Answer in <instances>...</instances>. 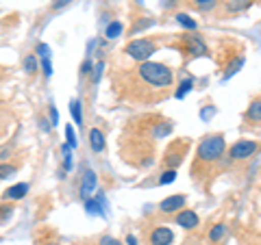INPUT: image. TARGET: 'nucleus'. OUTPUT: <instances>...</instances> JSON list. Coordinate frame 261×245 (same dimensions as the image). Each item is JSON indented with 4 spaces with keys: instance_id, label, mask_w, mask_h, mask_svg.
Instances as JSON below:
<instances>
[{
    "instance_id": "28",
    "label": "nucleus",
    "mask_w": 261,
    "mask_h": 245,
    "mask_svg": "<svg viewBox=\"0 0 261 245\" xmlns=\"http://www.w3.org/2000/svg\"><path fill=\"white\" fill-rule=\"evenodd\" d=\"M174 176H176V171H161L157 182H159V185H170V182L174 180Z\"/></svg>"
},
{
    "instance_id": "16",
    "label": "nucleus",
    "mask_w": 261,
    "mask_h": 245,
    "mask_svg": "<svg viewBox=\"0 0 261 245\" xmlns=\"http://www.w3.org/2000/svg\"><path fill=\"white\" fill-rule=\"evenodd\" d=\"M85 208H87V213H92V215H105V210H107V200H105V195H96V198L92 200H85Z\"/></svg>"
},
{
    "instance_id": "12",
    "label": "nucleus",
    "mask_w": 261,
    "mask_h": 245,
    "mask_svg": "<svg viewBox=\"0 0 261 245\" xmlns=\"http://www.w3.org/2000/svg\"><path fill=\"white\" fill-rule=\"evenodd\" d=\"M185 202H187L185 193H174V195H170V198H166L159 204V213L161 215H176L178 210L185 208Z\"/></svg>"
},
{
    "instance_id": "37",
    "label": "nucleus",
    "mask_w": 261,
    "mask_h": 245,
    "mask_svg": "<svg viewBox=\"0 0 261 245\" xmlns=\"http://www.w3.org/2000/svg\"><path fill=\"white\" fill-rule=\"evenodd\" d=\"M42 245H61V243H57V241H44Z\"/></svg>"
},
{
    "instance_id": "22",
    "label": "nucleus",
    "mask_w": 261,
    "mask_h": 245,
    "mask_svg": "<svg viewBox=\"0 0 261 245\" xmlns=\"http://www.w3.org/2000/svg\"><path fill=\"white\" fill-rule=\"evenodd\" d=\"M15 171H18V165H13V163H0V180L11 178Z\"/></svg>"
},
{
    "instance_id": "30",
    "label": "nucleus",
    "mask_w": 261,
    "mask_h": 245,
    "mask_svg": "<svg viewBox=\"0 0 261 245\" xmlns=\"http://www.w3.org/2000/svg\"><path fill=\"white\" fill-rule=\"evenodd\" d=\"M98 245H122L116 236H109V234H105V236H100L98 239Z\"/></svg>"
},
{
    "instance_id": "2",
    "label": "nucleus",
    "mask_w": 261,
    "mask_h": 245,
    "mask_svg": "<svg viewBox=\"0 0 261 245\" xmlns=\"http://www.w3.org/2000/svg\"><path fill=\"white\" fill-rule=\"evenodd\" d=\"M174 130V121L157 111L140 113L130 117L122 128L118 152L126 165L135 169H148L157 161L159 143Z\"/></svg>"
},
{
    "instance_id": "24",
    "label": "nucleus",
    "mask_w": 261,
    "mask_h": 245,
    "mask_svg": "<svg viewBox=\"0 0 261 245\" xmlns=\"http://www.w3.org/2000/svg\"><path fill=\"white\" fill-rule=\"evenodd\" d=\"M70 111H72V117H74V121L81 126L83 124V111H81V102L79 100H72L70 102Z\"/></svg>"
},
{
    "instance_id": "39",
    "label": "nucleus",
    "mask_w": 261,
    "mask_h": 245,
    "mask_svg": "<svg viewBox=\"0 0 261 245\" xmlns=\"http://www.w3.org/2000/svg\"><path fill=\"white\" fill-rule=\"evenodd\" d=\"M5 135V130H3V126H0V137H3Z\"/></svg>"
},
{
    "instance_id": "5",
    "label": "nucleus",
    "mask_w": 261,
    "mask_h": 245,
    "mask_svg": "<svg viewBox=\"0 0 261 245\" xmlns=\"http://www.w3.org/2000/svg\"><path fill=\"white\" fill-rule=\"evenodd\" d=\"M261 152V139H252V137H242L235 143H231L226 148L224 154V171H233V169H244L248 163L259 157Z\"/></svg>"
},
{
    "instance_id": "20",
    "label": "nucleus",
    "mask_w": 261,
    "mask_h": 245,
    "mask_svg": "<svg viewBox=\"0 0 261 245\" xmlns=\"http://www.w3.org/2000/svg\"><path fill=\"white\" fill-rule=\"evenodd\" d=\"M224 234H226V224H216L209 230V243L211 245H218L220 241L224 239Z\"/></svg>"
},
{
    "instance_id": "4",
    "label": "nucleus",
    "mask_w": 261,
    "mask_h": 245,
    "mask_svg": "<svg viewBox=\"0 0 261 245\" xmlns=\"http://www.w3.org/2000/svg\"><path fill=\"white\" fill-rule=\"evenodd\" d=\"M216 54H218L216 61L220 65V70H222L224 80L235 76L244 68V63H246V48L238 39H222Z\"/></svg>"
},
{
    "instance_id": "6",
    "label": "nucleus",
    "mask_w": 261,
    "mask_h": 245,
    "mask_svg": "<svg viewBox=\"0 0 261 245\" xmlns=\"http://www.w3.org/2000/svg\"><path fill=\"white\" fill-rule=\"evenodd\" d=\"M174 39L170 42L168 46L174 48V50L183 56L185 61H192V59H200V56H209L211 50L205 42V37L198 35V33H181V35H172Z\"/></svg>"
},
{
    "instance_id": "13",
    "label": "nucleus",
    "mask_w": 261,
    "mask_h": 245,
    "mask_svg": "<svg viewBox=\"0 0 261 245\" xmlns=\"http://www.w3.org/2000/svg\"><path fill=\"white\" fill-rule=\"evenodd\" d=\"M174 224L181 226V228H185V230H194V228H198L200 217H198V213H196V210L183 208V210H178V213L174 215Z\"/></svg>"
},
{
    "instance_id": "17",
    "label": "nucleus",
    "mask_w": 261,
    "mask_h": 245,
    "mask_svg": "<svg viewBox=\"0 0 261 245\" xmlns=\"http://www.w3.org/2000/svg\"><path fill=\"white\" fill-rule=\"evenodd\" d=\"M220 3L222 0H187V5L192 7L194 11H198V13H211V11H216Z\"/></svg>"
},
{
    "instance_id": "27",
    "label": "nucleus",
    "mask_w": 261,
    "mask_h": 245,
    "mask_svg": "<svg viewBox=\"0 0 261 245\" xmlns=\"http://www.w3.org/2000/svg\"><path fill=\"white\" fill-rule=\"evenodd\" d=\"M176 22L181 24V26H185L187 30H196V22L190 18V15H185V13H178V15H176Z\"/></svg>"
},
{
    "instance_id": "33",
    "label": "nucleus",
    "mask_w": 261,
    "mask_h": 245,
    "mask_svg": "<svg viewBox=\"0 0 261 245\" xmlns=\"http://www.w3.org/2000/svg\"><path fill=\"white\" fill-rule=\"evenodd\" d=\"M89 72H94V70H92V61L85 59V61H83V65H81V76H83V78H85V76H89Z\"/></svg>"
},
{
    "instance_id": "31",
    "label": "nucleus",
    "mask_w": 261,
    "mask_h": 245,
    "mask_svg": "<svg viewBox=\"0 0 261 245\" xmlns=\"http://www.w3.org/2000/svg\"><path fill=\"white\" fill-rule=\"evenodd\" d=\"M190 89H192V80H185V83L178 85V91H176L174 96H176V98H183L187 91H190Z\"/></svg>"
},
{
    "instance_id": "32",
    "label": "nucleus",
    "mask_w": 261,
    "mask_h": 245,
    "mask_svg": "<svg viewBox=\"0 0 261 245\" xmlns=\"http://www.w3.org/2000/svg\"><path fill=\"white\" fill-rule=\"evenodd\" d=\"M72 3V0H53L50 3V11H59V9H63V7H68Z\"/></svg>"
},
{
    "instance_id": "8",
    "label": "nucleus",
    "mask_w": 261,
    "mask_h": 245,
    "mask_svg": "<svg viewBox=\"0 0 261 245\" xmlns=\"http://www.w3.org/2000/svg\"><path fill=\"white\" fill-rule=\"evenodd\" d=\"M161 46V35L157 37H140V39H133L124 46V54L130 56L133 61L137 63H144V61H150V56L159 50Z\"/></svg>"
},
{
    "instance_id": "29",
    "label": "nucleus",
    "mask_w": 261,
    "mask_h": 245,
    "mask_svg": "<svg viewBox=\"0 0 261 245\" xmlns=\"http://www.w3.org/2000/svg\"><path fill=\"white\" fill-rule=\"evenodd\" d=\"M65 139H68L70 148H76V137H74V130H72V126H65Z\"/></svg>"
},
{
    "instance_id": "14",
    "label": "nucleus",
    "mask_w": 261,
    "mask_h": 245,
    "mask_svg": "<svg viewBox=\"0 0 261 245\" xmlns=\"http://www.w3.org/2000/svg\"><path fill=\"white\" fill-rule=\"evenodd\" d=\"M96 185H98V176H96V171L87 169L85 174H83V178H81V189H79L81 200H89V198H92V193L96 191Z\"/></svg>"
},
{
    "instance_id": "23",
    "label": "nucleus",
    "mask_w": 261,
    "mask_h": 245,
    "mask_svg": "<svg viewBox=\"0 0 261 245\" xmlns=\"http://www.w3.org/2000/svg\"><path fill=\"white\" fill-rule=\"evenodd\" d=\"M13 210H15L13 202H3V204H0V224H5L7 219L13 215Z\"/></svg>"
},
{
    "instance_id": "11",
    "label": "nucleus",
    "mask_w": 261,
    "mask_h": 245,
    "mask_svg": "<svg viewBox=\"0 0 261 245\" xmlns=\"http://www.w3.org/2000/svg\"><path fill=\"white\" fill-rule=\"evenodd\" d=\"M257 0H222L220 3V15L222 18H231V15H240L244 11H248Z\"/></svg>"
},
{
    "instance_id": "1",
    "label": "nucleus",
    "mask_w": 261,
    "mask_h": 245,
    "mask_svg": "<svg viewBox=\"0 0 261 245\" xmlns=\"http://www.w3.org/2000/svg\"><path fill=\"white\" fill-rule=\"evenodd\" d=\"M111 89L122 102L137 104V107H154L172 94L174 70L157 61L120 68L111 72Z\"/></svg>"
},
{
    "instance_id": "9",
    "label": "nucleus",
    "mask_w": 261,
    "mask_h": 245,
    "mask_svg": "<svg viewBox=\"0 0 261 245\" xmlns=\"http://www.w3.org/2000/svg\"><path fill=\"white\" fill-rule=\"evenodd\" d=\"M242 130L244 133H252V130H261V91L255 94L248 100V107L242 113Z\"/></svg>"
},
{
    "instance_id": "26",
    "label": "nucleus",
    "mask_w": 261,
    "mask_h": 245,
    "mask_svg": "<svg viewBox=\"0 0 261 245\" xmlns=\"http://www.w3.org/2000/svg\"><path fill=\"white\" fill-rule=\"evenodd\" d=\"M152 24H154L152 18H142L140 22H135L133 26H130V33L135 35V33H140V30H144V28H148V26H152Z\"/></svg>"
},
{
    "instance_id": "18",
    "label": "nucleus",
    "mask_w": 261,
    "mask_h": 245,
    "mask_svg": "<svg viewBox=\"0 0 261 245\" xmlns=\"http://www.w3.org/2000/svg\"><path fill=\"white\" fill-rule=\"evenodd\" d=\"M89 145H92V150L96 154H100L105 150V135L100 128H92L89 130Z\"/></svg>"
},
{
    "instance_id": "38",
    "label": "nucleus",
    "mask_w": 261,
    "mask_h": 245,
    "mask_svg": "<svg viewBox=\"0 0 261 245\" xmlns=\"http://www.w3.org/2000/svg\"><path fill=\"white\" fill-rule=\"evenodd\" d=\"M3 76H5V70H3V68H0V80H3Z\"/></svg>"
},
{
    "instance_id": "34",
    "label": "nucleus",
    "mask_w": 261,
    "mask_h": 245,
    "mask_svg": "<svg viewBox=\"0 0 261 245\" xmlns=\"http://www.w3.org/2000/svg\"><path fill=\"white\" fill-rule=\"evenodd\" d=\"M161 5H163V9H172L176 5V0H161Z\"/></svg>"
},
{
    "instance_id": "19",
    "label": "nucleus",
    "mask_w": 261,
    "mask_h": 245,
    "mask_svg": "<svg viewBox=\"0 0 261 245\" xmlns=\"http://www.w3.org/2000/svg\"><path fill=\"white\" fill-rule=\"evenodd\" d=\"M37 52H39V61H42L44 74L50 76V74H53V68H50V54H48V46H46V44H39V46H37Z\"/></svg>"
},
{
    "instance_id": "36",
    "label": "nucleus",
    "mask_w": 261,
    "mask_h": 245,
    "mask_svg": "<svg viewBox=\"0 0 261 245\" xmlns=\"http://www.w3.org/2000/svg\"><path fill=\"white\" fill-rule=\"evenodd\" d=\"M50 117H53V124H57V111H55V107H50Z\"/></svg>"
},
{
    "instance_id": "7",
    "label": "nucleus",
    "mask_w": 261,
    "mask_h": 245,
    "mask_svg": "<svg viewBox=\"0 0 261 245\" xmlns=\"http://www.w3.org/2000/svg\"><path fill=\"white\" fill-rule=\"evenodd\" d=\"M190 148H192L190 137H176L172 141H168V145L163 148V154H161V171H176L183 165Z\"/></svg>"
},
{
    "instance_id": "35",
    "label": "nucleus",
    "mask_w": 261,
    "mask_h": 245,
    "mask_svg": "<svg viewBox=\"0 0 261 245\" xmlns=\"http://www.w3.org/2000/svg\"><path fill=\"white\" fill-rule=\"evenodd\" d=\"M126 245H137V239H135L133 234H128V236H126Z\"/></svg>"
},
{
    "instance_id": "10",
    "label": "nucleus",
    "mask_w": 261,
    "mask_h": 245,
    "mask_svg": "<svg viewBox=\"0 0 261 245\" xmlns=\"http://www.w3.org/2000/svg\"><path fill=\"white\" fill-rule=\"evenodd\" d=\"M146 241H148V245H172L174 241V232L170 230L168 226H152L148 232H146Z\"/></svg>"
},
{
    "instance_id": "21",
    "label": "nucleus",
    "mask_w": 261,
    "mask_h": 245,
    "mask_svg": "<svg viewBox=\"0 0 261 245\" xmlns=\"http://www.w3.org/2000/svg\"><path fill=\"white\" fill-rule=\"evenodd\" d=\"M24 72H27L29 76H35V72H37V59H35V54H27V56H24Z\"/></svg>"
},
{
    "instance_id": "3",
    "label": "nucleus",
    "mask_w": 261,
    "mask_h": 245,
    "mask_svg": "<svg viewBox=\"0 0 261 245\" xmlns=\"http://www.w3.org/2000/svg\"><path fill=\"white\" fill-rule=\"evenodd\" d=\"M226 137L224 133H207L198 141L190 165L192 182L202 193H211L216 178L224 171V154H226Z\"/></svg>"
},
{
    "instance_id": "25",
    "label": "nucleus",
    "mask_w": 261,
    "mask_h": 245,
    "mask_svg": "<svg viewBox=\"0 0 261 245\" xmlns=\"http://www.w3.org/2000/svg\"><path fill=\"white\" fill-rule=\"evenodd\" d=\"M120 33H122V24L116 20V22H111L107 26V30H105V37H107V39H116Z\"/></svg>"
},
{
    "instance_id": "15",
    "label": "nucleus",
    "mask_w": 261,
    "mask_h": 245,
    "mask_svg": "<svg viewBox=\"0 0 261 245\" xmlns=\"http://www.w3.org/2000/svg\"><path fill=\"white\" fill-rule=\"evenodd\" d=\"M27 193H29V185H27V182L11 185L9 189L3 191V202H18V200H22Z\"/></svg>"
}]
</instances>
